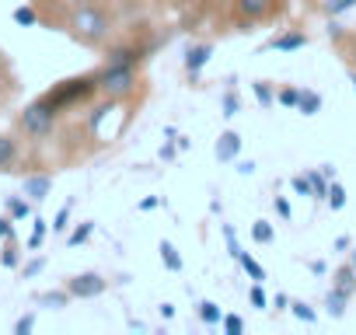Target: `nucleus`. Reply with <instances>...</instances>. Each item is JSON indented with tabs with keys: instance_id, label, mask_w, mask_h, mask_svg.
I'll list each match as a JSON object with an SVG mask.
<instances>
[{
	"instance_id": "45",
	"label": "nucleus",
	"mask_w": 356,
	"mask_h": 335,
	"mask_svg": "<svg viewBox=\"0 0 356 335\" xmlns=\"http://www.w3.org/2000/svg\"><path fill=\"white\" fill-rule=\"evenodd\" d=\"M328 39H342V25H339L335 18L328 22Z\"/></svg>"
},
{
	"instance_id": "24",
	"label": "nucleus",
	"mask_w": 356,
	"mask_h": 335,
	"mask_svg": "<svg viewBox=\"0 0 356 335\" xmlns=\"http://www.w3.org/2000/svg\"><path fill=\"white\" fill-rule=\"evenodd\" d=\"M290 314H293L297 321H304V325H314V321H318V311H314L311 304H304V300H290Z\"/></svg>"
},
{
	"instance_id": "32",
	"label": "nucleus",
	"mask_w": 356,
	"mask_h": 335,
	"mask_svg": "<svg viewBox=\"0 0 356 335\" xmlns=\"http://www.w3.org/2000/svg\"><path fill=\"white\" fill-rule=\"evenodd\" d=\"M70 210H74V203H67V206H60V213L53 217V234H67V227H70Z\"/></svg>"
},
{
	"instance_id": "36",
	"label": "nucleus",
	"mask_w": 356,
	"mask_h": 335,
	"mask_svg": "<svg viewBox=\"0 0 356 335\" xmlns=\"http://www.w3.org/2000/svg\"><path fill=\"white\" fill-rule=\"evenodd\" d=\"M248 300H252V307H259V311H266V307H269V297H266L262 283H252V290H248Z\"/></svg>"
},
{
	"instance_id": "31",
	"label": "nucleus",
	"mask_w": 356,
	"mask_h": 335,
	"mask_svg": "<svg viewBox=\"0 0 356 335\" xmlns=\"http://www.w3.org/2000/svg\"><path fill=\"white\" fill-rule=\"evenodd\" d=\"M8 213H11L15 220H25V217L32 213V206H29V199H18V196H8Z\"/></svg>"
},
{
	"instance_id": "44",
	"label": "nucleus",
	"mask_w": 356,
	"mask_h": 335,
	"mask_svg": "<svg viewBox=\"0 0 356 335\" xmlns=\"http://www.w3.org/2000/svg\"><path fill=\"white\" fill-rule=\"evenodd\" d=\"M332 248H335V252H346V248H353V238H349V234H342V238H335V241H332Z\"/></svg>"
},
{
	"instance_id": "51",
	"label": "nucleus",
	"mask_w": 356,
	"mask_h": 335,
	"mask_svg": "<svg viewBox=\"0 0 356 335\" xmlns=\"http://www.w3.org/2000/svg\"><path fill=\"white\" fill-rule=\"evenodd\" d=\"M349 262H353V265H356V245H353V252H349Z\"/></svg>"
},
{
	"instance_id": "14",
	"label": "nucleus",
	"mask_w": 356,
	"mask_h": 335,
	"mask_svg": "<svg viewBox=\"0 0 356 335\" xmlns=\"http://www.w3.org/2000/svg\"><path fill=\"white\" fill-rule=\"evenodd\" d=\"M321 105H325L321 91H314V88H300V101H297V112H300V115H318Z\"/></svg>"
},
{
	"instance_id": "41",
	"label": "nucleus",
	"mask_w": 356,
	"mask_h": 335,
	"mask_svg": "<svg viewBox=\"0 0 356 335\" xmlns=\"http://www.w3.org/2000/svg\"><path fill=\"white\" fill-rule=\"evenodd\" d=\"M157 206H161V196H147V199L136 203V210H143V213H150V210H157Z\"/></svg>"
},
{
	"instance_id": "39",
	"label": "nucleus",
	"mask_w": 356,
	"mask_h": 335,
	"mask_svg": "<svg viewBox=\"0 0 356 335\" xmlns=\"http://www.w3.org/2000/svg\"><path fill=\"white\" fill-rule=\"evenodd\" d=\"M42 269H46V259H32V262L22 269V276H25V279H32V276H39Z\"/></svg>"
},
{
	"instance_id": "28",
	"label": "nucleus",
	"mask_w": 356,
	"mask_h": 335,
	"mask_svg": "<svg viewBox=\"0 0 356 335\" xmlns=\"http://www.w3.org/2000/svg\"><path fill=\"white\" fill-rule=\"evenodd\" d=\"M49 231H53V227H49L46 220H35V227H32V238H29V252H39Z\"/></svg>"
},
{
	"instance_id": "27",
	"label": "nucleus",
	"mask_w": 356,
	"mask_h": 335,
	"mask_svg": "<svg viewBox=\"0 0 356 335\" xmlns=\"http://www.w3.org/2000/svg\"><path fill=\"white\" fill-rule=\"evenodd\" d=\"M0 262H4L8 269H18V265H22V252H18V245H15V238H8V245H4V252H0Z\"/></svg>"
},
{
	"instance_id": "26",
	"label": "nucleus",
	"mask_w": 356,
	"mask_h": 335,
	"mask_svg": "<svg viewBox=\"0 0 356 335\" xmlns=\"http://www.w3.org/2000/svg\"><path fill=\"white\" fill-rule=\"evenodd\" d=\"M297 101H300V88L286 84V88L276 91V105H283V108H297Z\"/></svg>"
},
{
	"instance_id": "38",
	"label": "nucleus",
	"mask_w": 356,
	"mask_h": 335,
	"mask_svg": "<svg viewBox=\"0 0 356 335\" xmlns=\"http://www.w3.org/2000/svg\"><path fill=\"white\" fill-rule=\"evenodd\" d=\"M32 328H35V314H25V318L15 321V335H29Z\"/></svg>"
},
{
	"instance_id": "4",
	"label": "nucleus",
	"mask_w": 356,
	"mask_h": 335,
	"mask_svg": "<svg viewBox=\"0 0 356 335\" xmlns=\"http://www.w3.org/2000/svg\"><path fill=\"white\" fill-rule=\"evenodd\" d=\"M95 95H98V74L70 77V81H60L53 91H46V98H49L60 112H67V108H74V105H84V101L95 98Z\"/></svg>"
},
{
	"instance_id": "18",
	"label": "nucleus",
	"mask_w": 356,
	"mask_h": 335,
	"mask_svg": "<svg viewBox=\"0 0 356 335\" xmlns=\"http://www.w3.org/2000/svg\"><path fill=\"white\" fill-rule=\"evenodd\" d=\"M238 112H241V95H238L234 88H227V91L220 95V115H224V119H234Z\"/></svg>"
},
{
	"instance_id": "35",
	"label": "nucleus",
	"mask_w": 356,
	"mask_h": 335,
	"mask_svg": "<svg viewBox=\"0 0 356 335\" xmlns=\"http://www.w3.org/2000/svg\"><path fill=\"white\" fill-rule=\"evenodd\" d=\"M220 332H224V335H241V332H245V321H241L238 314H224V318H220Z\"/></svg>"
},
{
	"instance_id": "7",
	"label": "nucleus",
	"mask_w": 356,
	"mask_h": 335,
	"mask_svg": "<svg viewBox=\"0 0 356 335\" xmlns=\"http://www.w3.org/2000/svg\"><path fill=\"white\" fill-rule=\"evenodd\" d=\"M311 42V35L304 32V28H286V32H280V35H273L262 49H276V53H297V49H304Z\"/></svg>"
},
{
	"instance_id": "1",
	"label": "nucleus",
	"mask_w": 356,
	"mask_h": 335,
	"mask_svg": "<svg viewBox=\"0 0 356 335\" xmlns=\"http://www.w3.org/2000/svg\"><path fill=\"white\" fill-rule=\"evenodd\" d=\"M112 25H108V15L98 8V4H77L74 15H70V35L81 42V46H102L108 39Z\"/></svg>"
},
{
	"instance_id": "50",
	"label": "nucleus",
	"mask_w": 356,
	"mask_h": 335,
	"mask_svg": "<svg viewBox=\"0 0 356 335\" xmlns=\"http://www.w3.org/2000/svg\"><path fill=\"white\" fill-rule=\"evenodd\" d=\"M349 84H353V95H356V70H349Z\"/></svg>"
},
{
	"instance_id": "12",
	"label": "nucleus",
	"mask_w": 356,
	"mask_h": 335,
	"mask_svg": "<svg viewBox=\"0 0 356 335\" xmlns=\"http://www.w3.org/2000/svg\"><path fill=\"white\" fill-rule=\"evenodd\" d=\"M49 193H53V175H29L25 179V196L32 203H42Z\"/></svg>"
},
{
	"instance_id": "9",
	"label": "nucleus",
	"mask_w": 356,
	"mask_h": 335,
	"mask_svg": "<svg viewBox=\"0 0 356 335\" xmlns=\"http://www.w3.org/2000/svg\"><path fill=\"white\" fill-rule=\"evenodd\" d=\"M210 56H213V42H193L186 49V74H189V81H196L203 74V67L210 63Z\"/></svg>"
},
{
	"instance_id": "33",
	"label": "nucleus",
	"mask_w": 356,
	"mask_h": 335,
	"mask_svg": "<svg viewBox=\"0 0 356 335\" xmlns=\"http://www.w3.org/2000/svg\"><path fill=\"white\" fill-rule=\"evenodd\" d=\"M356 8V0H328V4L321 8L328 18H339V15H346V11H353Z\"/></svg>"
},
{
	"instance_id": "34",
	"label": "nucleus",
	"mask_w": 356,
	"mask_h": 335,
	"mask_svg": "<svg viewBox=\"0 0 356 335\" xmlns=\"http://www.w3.org/2000/svg\"><path fill=\"white\" fill-rule=\"evenodd\" d=\"M290 189L297 193V196H314V186H311V175L304 172V175H293L290 179Z\"/></svg>"
},
{
	"instance_id": "30",
	"label": "nucleus",
	"mask_w": 356,
	"mask_h": 335,
	"mask_svg": "<svg viewBox=\"0 0 356 335\" xmlns=\"http://www.w3.org/2000/svg\"><path fill=\"white\" fill-rule=\"evenodd\" d=\"M15 25H22V28H32V25H39V15H35V8H15Z\"/></svg>"
},
{
	"instance_id": "10",
	"label": "nucleus",
	"mask_w": 356,
	"mask_h": 335,
	"mask_svg": "<svg viewBox=\"0 0 356 335\" xmlns=\"http://www.w3.org/2000/svg\"><path fill=\"white\" fill-rule=\"evenodd\" d=\"M238 154H241V133H238V129H224V133L217 136V143H213V157H217L220 164H231Z\"/></svg>"
},
{
	"instance_id": "25",
	"label": "nucleus",
	"mask_w": 356,
	"mask_h": 335,
	"mask_svg": "<svg viewBox=\"0 0 356 335\" xmlns=\"http://www.w3.org/2000/svg\"><path fill=\"white\" fill-rule=\"evenodd\" d=\"M95 234V220H84V224H77L74 231H70V238H67V245L70 248H77V245H84L88 238Z\"/></svg>"
},
{
	"instance_id": "46",
	"label": "nucleus",
	"mask_w": 356,
	"mask_h": 335,
	"mask_svg": "<svg viewBox=\"0 0 356 335\" xmlns=\"http://www.w3.org/2000/svg\"><path fill=\"white\" fill-rule=\"evenodd\" d=\"M273 304H276V311H286V307H290V297H286V293H276Z\"/></svg>"
},
{
	"instance_id": "40",
	"label": "nucleus",
	"mask_w": 356,
	"mask_h": 335,
	"mask_svg": "<svg viewBox=\"0 0 356 335\" xmlns=\"http://www.w3.org/2000/svg\"><path fill=\"white\" fill-rule=\"evenodd\" d=\"M0 238H4V241L15 238V217H11V213H8V217H0Z\"/></svg>"
},
{
	"instance_id": "17",
	"label": "nucleus",
	"mask_w": 356,
	"mask_h": 335,
	"mask_svg": "<svg viewBox=\"0 0 356 335\" xmlns=\"http://www.w3.org/2000/svg\"><path fill=\"white\" fill-rule=\"evenodd\" d=\"M252 95H255V101H259L262 108H273V105H276V88H273L269 81H255V84H252Z\"/></svg>"
},
{
	"instance_id": "47",
	"label": "nucleus",
	"mask_w": 356,
	"mask_h": 335,
	"mask_svg": "<svg viewBox=\"0 0 356 335\" xmlns=\"http://www.w3.org/2000/svg\"><path fill=\"white\" fill-rule=\"evenodd\" d=\"M238 172H241V175H252V172H255V161H241Z\"/></svg>"
},
{
	"instance_id": "21",
	"label": "nucleus",
	"mask_w": 356,
	"mask_h": 335,
	"mask_svg": "<svg viewBox=\"0 0 356 335\" xmlns=\"http://www.w3.org/2000/svg\"><path fill=\"white\" fill-rule=\"evenodd\" d=\"M196 314H200V321H203V325H210V328H217V325H220V318H224V311H220L213 300H200V311H196Z\"/></svg>"
},
{
	"instance_id": "48",
	"label": "nucleus",
	"mask_w": 356,
	"mask_h": 335,
	"mask_svg": "<svg viewBox=\"0 0 356 335\" xmlns=\"http://www.w3.org/2000/svg\"><path fill=\"white\" fill-rule=\"evenodd\" d=\"M161 318L171 321V318H175V304H161Z\"/></svg>"
},
{
	"instance_id": "37",
	"label": "nucleus",
	"mask_w": 356,
	"mask_h": 335,
	"mask_svg": "<svg viewBox=\"0 0 356 335\" xmlns=\"http://www.w3.org/2000/svg\"><path fill=\"white\" fill-rule=\"evenodd\" d=\"M224 238H227V252H231V255L238 259V255H241L245 248L238 245V234H234V227H224Z\"/></svg>"
},
{
	"instance_id": "29",
	"label": "nucleus",
	"mask_w": 356,
	"mask_h": 335,
	"mask_svg": "<svg viewBox=\"0 0 356 335\" xmlns=\"http://www.w3.org/2000/svg\"><path fill=\"white\" fill-rule=\"evenodd\" d=\"M311 175V186H314V199H325L328 196V186H332V179H325V172L318 168V172H307Z\"/></svg>"
},
{
	"instance_id": "22",
	"label": "nucleus",
	"mask_w": 356,
	"mask_h": 335,
	"mask_svg": "<svg viewBox=\"0 0 356 335\" xmlns=\"http://www.w3.org/2000/svg\"><path fill=\"white\" fill-rule=\"evenodd\" d=\"M238 262H241V269H245V272L252 276V283H262V279H266V269L259 265V259H255V255L241 252V255H238Z\"/></svg>"
},
{
	"instance_id": "20",
	"label": "nucleus",
	"mask_w": 356,
	"mask_h": 335,
	"mask_svg": "<svg viewBox=\"0 0 356 335\" xmlns=\"http://www.w3.org/2000/svg\"><path fill=\"white\" fill-rule=\"evenodd\" d=\"M252 241H255V245H273V241H276V227H273L269 220H255V224H252Z\"/></svg>"
},
{
	"instance_id": "6",
	"label": "nucleus",
	"mask_w": 356,
	"mask_h": 335,
	"mask_svg": "<svg viewBox=\"0 0 356 335\" xmlns=\"http://www.w3.org/2000/svg\"><path fill=\"white\" fill-rule=\"evenodd\" d=\"M67 290H70L74 300H95L108 290V279L102 272H77V276L67 279Z\"/></svg>"
},
{
	"instance_id": "8",
	"label": "nucleus",
	"mask_w": 356,
	"mask_h": 335,
	"mask_svg": "<svg viewBox=\"0 0 356 335\" xmlns=\"http://www.w3.org/2000/svg\"><path fill=\"white\" fill-rule=\"evenodd\" d=\"M143 56H147V49H140L133 42H119V46L105 49V63H119V67H140Z\"/></svg>"
},
{
	"instance_id": "23",
	"label": "nucleus",
	"mask_w": 356,
	"mask_h": 335,
	"mask_svg": "<svg viewBox=\"0 0 356 335\" xmlns=\"http://www.w3.org/2000/svg\"><path fill=\"white\" fill-rule=\"evenodd\" d=\"M325 203L332 206V213H339V210L346 206V189H342V182H339V179H332V186H328V196H325Z\"/></svg>"
},
{
	"instance_id": "13",
	"label": "nucleus",
	"mask_w": 356,
	"mask_h": 335,
	"mask_svg": "<svg viewBox=\"0 0 356 335\" xmlns=\"http://www.w3.org/2000/svg\"><path fill=\"white\" fill-rule=\"evenodd\" d=\"M349 297H353L349 290H342V286H332V290H328V297H325V311H328V314L339 321V318L346 314V304H349Z\"/></svg>"
},
{
	"instance_id": "15",
	"label": "nucleus",
	"mask_w": 356,
	"mask_h": 335,
	"mask_svg": "<svg viewBox=\"0 0 356 335\" xmlns=\"http://www.w3.org/2000/svg\"><path fill=\"white\" fill-rule=\"evenodd\" d=\"M332 286H342V290H349V293L356 297V265H353V262H342V265L332 272Z\"/></svg>"
},
{
	"instance_id": "5",
	"label": "nucleus",
	"mask_w": 356,
	"mask_h": 335,
	"mask_svg": "<svg viewBox=\"0 0 356 335\" xmlns=\"http://www.w3.org/2000/svg\"><path fill=\"white\" fill-rule=\"evenodd\" d=\"M234 11L241 22L255 25V22H269V18L283 15V0H234Z\"/></svg>"
},
{
	"instance_id": "19",
	"label": "nucleus",
	"mask_w": 356,
	"mask_h": 335,
	"mask_svg": "<svg viewBox=\"0 0 356 335\" xmlns=\"http://www.w3.org/2000/svg\"><path fill=\"white\" fill-rule=\"evenodd\" d=\"M74 297H70V290L63 286V290H49V293H39L35 297V304H42V307H67Z\"/></svg>"
},
{
	"instance_id": "42",
	"label": "nucleus",
	"mask_w": 356,
	"mask_h": 335,
	"mask_svg": "<svg viewBox=\"0 0 356 335\" xmlns=\"http://www.w3.org/2000/svg\"><path fill=\"white\" fill-rule=\"evenodd\" d=\"M273 203H276V213H280V217H283V220H290V213H293V210H290V203H286V199H283V196H276V199H273Z\"/></svg>"
},
{
	"instance_id": "16",
	"label": "nucleus",
	"mask_w": 356,
	"mask_h": 335,
	"mask_svg": "<svg viewBox=\"0 0 356 335\" xmlns=\"http://www.w3.org/2000/svg\"><path fill=\"white\" fill-rule=\"evenodd\" d=\"M157 252H161V262H164V269H168V272H182V265H186V262H182V255H178V248H175L171 241H161V245H157Z\"/></svg>"
},
{
	"instance_id": "49",
	"label": "nucleus",
	"mask_w": 356,
	"mask_h": 335,
	"mask_svg": "<svg viewBox=\"0 0 356 335\" xmlns=\"http://www.w3.org/2000/svg\"><path fill=\"white\" fill-rule=\"evenodd\" d=\"M311 272H314V276H325V262H321V259H318V262H311Z\"/></svg>"
},
{
	"instance_id": "43",
	"label": "nucleus",
	"mask_w": 356,
	"mask_h": 335,
	"mask_svg": "<svg viewBox=\"0 0 356 335\" xmlns=\"http://www.w3.org/2000/svg\"><path fill=\"white\" fill-rule=\"evenodd\" d=\"M157 154H161V161H175V154H178V143H164Z\"/></svg>"
},
{
	"instance_id": "3",
	"label": "nucleus",
	"mask_w": 356,
	"mask_h": 335,
	"mask_svg": "<svg viewBox=\"0 0 356 335\" xmlns=\"http://www.w3.org/2000/svg\"><path fill=\"white\" fill-rule=\"evenodd\" d=\"M56 122H60V108H56L46 95L35 98V101H29L25 112L18 115V129H22L29 140H49L53 129H56Z\"/></svg>"
},
{
	"instance_id": "11",
	"label": "nucleus",
	"mask_w": 356,
	"mask_h": 335,
	"mask_svg": "<svg viewBox=\"0 0 356 335\" xmlns=\"http://www.w3.org/2000/svg\"><path fill=\"white\" fill-rule=\"evenodd\" d=\"M22 161V143L11 133H0V172H15Z\"/></svg>"
},
{
	"instance_id": "2",
	"label": "nucleus",
	"mask_w": 356,
	"mask_h": 335,
	"mask_svg": "<svg viewBox=\"0 0 356 335\" xmlns=\"http://www.w3.org/2000/svg\"><path fill=\"white\" fill-rule=\"evenodd\" d=\"M98 95L108 101H126L140 88V67H119V63H102L98 70Z\"/></svg>"
}]
</instances>
